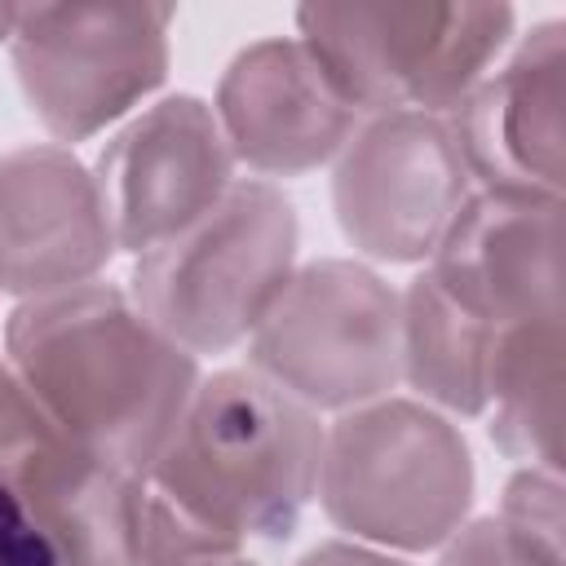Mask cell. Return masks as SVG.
<instances>
[{"label":"cell","mask_w":566,"mask_h":566,"mask_svg":"<svg viewBox=\"0 0 566 566\" xmlns=\"http://www.w3.org/2000/svg\"><path fill=\"white\" fill-rule=\"evenodd\" d=\"M0 363L57 429L133 473L155 464L199 385V358L102 279L18 301Z\"/></svg>","instance_id":"1"},{"label":"cell","mask_w":566,"mask_h":566,"mask_svg":"<svg viewBox=\"0 0 566 566\" xmlns=\"http://www.w3.org/2000/svg\"><path fill=\"white\" fill-rule=\"evenodd\" d=\"M323 420L252 367L199 376L172 438L142 473L181 517L243 553L287 539L318 495Z\"/></svg>","instance_id":"2"},{"label":"cell","mask_w":566,"mask_h":566,"mask_svg":"<svg viewBox=\"0 0 566 566\" xmlns=\"http://www.w3.org/2000/svg\"><path fill=\"white\" fill-rule=\"evenodd\" d=\"M473 455L451 416L385 394L323 424L318 504L358 544L385 553L442 548L473 509Z\"/></svg>","instance_id":"3"},{"label":"cell","mask_w":566,"mask_h":566,"mask_svg":"<svg viewBox=\"0 0 566 566\" xmlns=\"http://www.w3.org/2000/svg\"><path fill=\"white\" fill-rule=\"evenodd\" d=\"M301 226L292 199L261 177H234L212 212L137 256L133 305L186 354L248 345L296 274Z\"/></svg>","instance_id":"4"},{"label":"cell","mask_w":566,"mask_h":566,"mask_svg":"<svg viewBox=\"0 0 566 566\" xmlns=\"http://www.w3.org/2000/svg\"><path fill=\"white\" fill-rule=\"evenodd\" d=\"M513 4H301L296 40L367 119L451 115L513 44Z\"/></svg>","instance_id":"5"},{"label":"cell","mask_w":566,"mask_h":566,"mask_svg":"<svg viewBox=\"0 0 566 566\" xmlns=\"http://www.w3.org/2000/svg\"><path fill=\"white\" fill-rule=\"evenodd\" d=\"M172 4H13L9 62L57 142L128 119L168 75Z\"/></svg>","instance_id":"6"},{"label":"cell","mask_w":566,"mask_h":566,"mask_svg":"<svg viewBox=\"0 0 566 566\" xmlns=\"http://www.w3.org/2000/svg\"><path fill=\"white\" fill-rule=\"evenodd\" d=\"M248 367L310 411H349L398 385V292L363 261L296 265L261 327Z\"/></svg>","instance_id":"7"},{"label":"cell","mask_w":566,"mask_h":566,"mask_svg":"<svg viewBox=\"0 0 566 566\" xmlns=\"http://www.w3.org/2000/svg\"><path fill=\"white\" fill-rule=\"evenodd\" d=\"M469 195L473 181L442 115H367L332 159L336 226L371 261H429Z\"/></svg>","instance_id":"8"},{"label":"cell","mask_w":566,"mask_h":566,"mask_svg":"<svg viewBox=\"0 0 566 566\" xmlns=\"http://www.w3.org/2000/svg\"><path fill=\"white\" fill-rule=\"evenodd\" d=\"M0 482L53 544L62 566H142L146 478L57 429L0 363Z\"/></svg>","instance_id":"9"},{"label":"cell","mask_w":566,"mask_h":566,"mask_svg":"<svg viewBox=\"0 0 566 566\" xmlns=\"http://www.w3.org/2000/svg\"><path fill=\"white\" fill-rule=\"evenodd\" d=\"M93 177L115 248L142 256L221 203L234 186V155L221 137L212 102L168 93L128 115V124L102 146Z\"/></svg>","instance_id":"10"},{"label":"cell","mask_w":566,"mask_h":566,"mask_svg":"<svg viewBox=\"0 0 566 566\" xmlns=\"http://www.w3.org/2000/svg\"><path fill=\"white\" fill-rule=\"evenodd\" d=\"M473 190L562 199L566 190V22L513 35L486 80L447 115Z\"/></svg>","instance_id":"11"},{"label":"cell","mask_w":566,"mask_h":566,"mask_svg":"<svg viewBox=\"0 0 566 566\" xmlns=\"http://www.w3.org/2000/svg\"><path fill=\"white\" fill-rule=\"evenodd\" d=\"M93 168L66 146L0 155V292L18 301L97 283L115 256Z\"/></svg>","instance_id":"12"},{"label":"cell","mask_w":566,"mask_h":566,"mask_svg":"<svg viewBox=\"0 0 566 566\" xmlns=\"http://www.w3.org/2000/svg\"><path fill=\"white\" fill-rule=\"evenodd\" d=\"M212 115L234 164H248L261 181L332 164L363 124L296 35H270L239 49L221 71Z\"/></svg>","instance_id":"13"},{"label":"cell","mask_w":566,"mask_h":566,"mask_svg":"<svg viewBox=\"0 0 566 566\" xmlns=\"http://www.w3.org/2000/svg\"><path fill=\"white\" fill-rule=\"evenodd\" d=\"M433 283L486 327L562 314V199L473 190L433 256Z\"/></svg>","instance_id":"14"},{"label":"cell","mask_w":566,"mask_h":566,"mask_svg":"<svg viewBox=\"0 0 566 566\" xmlns=\"http://www.w3.org/2000/svg\"><path fill=\"white\" fill-rule=\"evenodd\" d=\"M562 389H566V323L531 318L500 327L486 363V416L504 455L539 469H562Z\"/></svg>","instance_id":"15"},{"label":"cell","mask_w":566,"mask_h":566,"mask_svg":"<svg viewBox=\"0 0 566 566\" xmlns=\"http://www.w3.org/2000/svg\"><path fill=\"white\" fill-rule=\"evenodd\" d=\"M495 327L460 310L429 270L398 292V380L433 411L482 416Z\"/></svg>","instance_id":"16"},{"label":"cell","mask_w":566,"mask_h":566,"mask_svg":"<svg viewBox=\"0 0 566 566\" xmlns=\"http://www.w3.org/2000/svg\"><path fill=\"white\" fill-rule=\"evenodd\" d=\"M504 539L535 566H566V513H562V469L522 464L504 482L500 513H491Z\"/></svg>","instance_id":"17"},{"label":"cell","mask_w":566,"mask_h":566,"mask_svg":"<svg viewBox=\"0 0 566 566\" xmlns=\"http://www.w3.org/2000/svg\"><path fill=\"white\" fill-rule=\"evenodd\" d=\"M438 566H535L526 562L500 531L495 517H469L447 544H442V557Z\"/></svg>","instance_id":"18"},{"label":"cell","mask_w":566,"mask_h":566,"mask_svg":"<svg viewBox=\"0 0 566 566\" xmlns=\"http://www.w3.org/2000/svg\"><path fill=\"white\" fill-rule=\"evenodd\" d=\"M0 566H62L53 544L27 517L18 495L0 482Z\"/></svg>","instance_id":"19"},{"label":"cell","mask_w":566,"mask_h":566,"mask_svg":"<svg viewBox=\"0 0 566 566\" xmlns=\"http://www.w3.org/2000/svg\"><path fill=\"white\" fill-rule=\"evenodd\" d=\"M296 566H407V562L358 539H327V544H314Z\"/></svg>","instance_id":"20"},{"label":"cell","mask_w":566,"mask_h":566,"mask_svg":"<svg viewBox=\"0 0 566 566\" xmlns=\"http://www.w3.org/2000/svg\"><path fill=\"white\" fill-rule=\"evenodd\" d=\"M195 566H256V562H248L243 553H230V557H208V562H195Z\"/></svg>","instance_id":"21"},{"label":"cell","mask_w":566,"mask_h":566,"mask_svg":"<svg viewBox=\"0 0 566 566\" xmlns=\"http://www.w3.org/2000/svg\"><path fill=\"white\" fill-rule=\"evenodd\" d=\"M9 22H13V4H0V40H9Z\"/></svg>","instance_id":"22"}]
</instances>
